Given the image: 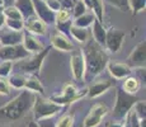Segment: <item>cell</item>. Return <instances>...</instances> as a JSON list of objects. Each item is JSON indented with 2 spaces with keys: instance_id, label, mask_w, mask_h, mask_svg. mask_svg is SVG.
Returning <instances> with one entry per match:
<instances>
[{
  "instance_id": "cell-1",
  "label": "cell",
  "mask_w": 146,
  "mask_h": 127,
  "mask_svg": "<svg viewBox=\"0 0 146 127\" xmlns=\"http://www.w3.org/2000/svg\"><path fill=\"white\" fill-rule=\"evenodd\" d=\"M85 61V76L95 78L107 67L109 57L106 52V49L98 45L93 38L88 39L84 43V49L81 50Z\"/></svg>"
},
{
  "instance_id": "cell-2",
  "label": "cell",
  "mask_w": 146,
  "mask_h": 127,
  "mask_svg": "<svg viewBox=\"0 0 146 127\" xmlns=\"http://www.w3.org/2000/svg\"><path fill=\"white\" fill-rule=\"evenodd\" d=\"M35 97V93L24 89L19 95H17L14 99L0 108V120L17 121L26 116L27 112L32 109Z\"/></svg>"
},
{
  "instance_id": "cell-3",
  "label": "cell",
  "mask_w": 146,
  "mask_h": 127,
  "mask_svg": "<svg viewBox=\"0 0 146 127\" xmlns=\"http://www.w3.org/2000/svg\"><path fill=\"white\" fill-rule=\"evenodd\" d=\"M48 52H50V47H46L40 52L33 53V55H29L26 59L15 61V64H13V71L26 75H31V74L37 75L38 71L41 70L42 63L44 61Z\"/></svg>"
},
{
  "instance_id": "cell-4",
  "label": "cell",
  "mask_w": 146,
  "mask_h": 127,
  "mask_svg": "<svg viewBox=\"0 0 146 127\" xmlns=\"http://www.w3.org/2000/svg\"><path fill=\"white\" fill-rule=\"evenodd\" d=\"M139 100V98L133 94H128L122 88L116 89V103H114V108L112 112L114 121H123L126 118L127 113L131 111L133 104Z\"/></svg>"
},
{
  "instance_id": "cell-5",
  "label": "cell",
  "mask_w": 146,
  "mask_h": 127,
  "mask_svg": "<svg viewBox=\"0 0 146 127\" xmlns=\"http://www.w3.org/2000/svg\"><path fill=\"white\" fill-rule=\"evenodd\" d=\"M33 117L35 121H40L42 118H50L53 117L62 111V107L53 103L51 99H44L42 97H35V103H33Z\"/></svg>"
},
{
  "instance_id": "cell-6",
  "label": "cell",
  "mask_w": 146,
  "mask_h": 127,
  "mask_svg": "<svg viewBox=\"0 0 146 127\" xmlns=\"http://www.w3.org/2000/svg\"><path fill=\"white\" fill-rule=\"evenodd\" d=\"M84 95H86V89L85 90H78L72 84H66V85L64 86L62 93L58 95H53V97H51V100L53 103L64 107V106H67V104L74 103L75 100L80 99V98L84 97Z\"/></svg>"
},
{
  "instance_id": "cell-7",
  "label": "cell",
  "mask_w": 146,
  "mask_h": 127,
  "mask_svg": "<svg viewBox=\"0 0 146 127\" xmlns=\"http://www.w3.org/2000/svg\"><path fill=\"white\" fill-rule=\"evenodd\" d=\"M29 53L23 47V45H14V46H0V60L1 61H18L28 57Z\"/></svg>"
},
{
  "instance_id": "cell-8",
  "label": "cell",
  "mask_w": 146,
  "mask_h": 127,
  "mask_svg": "<svg viewBox=\"0 0 146 127\" xmlns=\"http://www.w3.org/2000/svg\"><path fill=\"white\" fill-rule=\"evenodd\" d=\"M126 33L121 29L117 28H111L107 31L106 33V43H104V49L107 51H109L111 53H117L121 50L123 41H125Z\"/></svg>"
},
{
  "instance_id": "cell-9",
  "label": "cell",
  "mask_w": 146,
  "mask_h": 127,
  "mask_svg": "<svg viewBox=\"0 0 146 127\" xmlns=\"http://www.w3.org/2000/svg\"><path fill=\"white\" fill-rule=\"evenodd\" d=\"M71 57H70V67H71V74L76 81H81L85 79V61L81 50L71 51Z\"/></svg>"
},
{
  "instance_id": "cell-10",
  "label": "cell",
  "mask_w": 146,
  "mask_h": 127,
  "mask_svg": "<svg viewBox=\"0 0 146 127\" xmlns=\"http://www.w3.org/2000/svg\"><path fill=\"white\" fill-rule=\"evenodd\" d=\"M108 113V108L104 106V104H100V103H97L94 104L93 107L90 108L88 116L85 117L83 122V126L84 127H97L100 125L102 120L107 116Z\"/></svg>"
},
{
  "instance_id": "cell-11",
  "label": "cell",
  "mask_w": 146,
  "mask_h": 127,
  "mask_svg": "<svg viewBox=\"0 0 146 127\" xmlns=\"http://www.w3.org/2000/svg\"><path fill=\"white\" fill-rule=\"evenodd\" d=\"M145 60H146V42L142 41L131 51V53L128 55L127 60H126V64H127L131 69H135V67H144Z\"/></svg>"
},
{
  "instance_id": "cell-12",
  "label": "cell",
  "mask_w": 146,
  "mask_h": 127,
  "mask_svg": "<svg viewBox=\"0 0 146 127\" xmlns=\"http://www.w3.org/2000/svg\"><path fill=\"white\" fill-rule=\"evenodd\" d=\"M35 8V15H37L46 25L55 23V13L50 10L43 0H32Z\"/></svg>"
},
{
  "instance_id": "cell-13",
  "label": "cell",
  "mask_w": 146,
  "mask_h": 127,
  "mask_svg": "<svg viewBox=\"0 0 146 127\" xmlns=\"http://www.w3.org/2000/svg\"><path fill=\"white\" fill-rule=\"evenodd\" d=\"M24 29L33 36H44L47 32V25L37 15H31L24 19Z\"/></svg>"
},
{
  "instance_id": "cell-14",
  "label": "cell",
  "mask_w": 146,
  "mask_h": 127,
  "mask_svg": "<svg viewBox=\"0 0 146 127\" xmlns=\"http://www.w3.org/2000/svg\"><path fill=\"white\" fill-rule=\"evenodd\" d=\"M0 46H14L21 45L23 41V31H12L0 28Z\"/></svg>"
},
{
  "instance_id": "cell-15",
  "label": "cell",
  "mask_w": 146,
  "mask_h": 127,
  "mask_svg": "<svg viewBox=\"0 0 146 127\" xmlns=\"http://www.w3.org/2000/svg\"><path fill=\"white\" fill-rule=\"evenodd\" d=\"M106 69H108L111 76L117 80H122L132 72V69L126 63H117V61H108Z\"/></svg>"
},
{
  "instance_id": "cell-16",
  "label": "cell",
  "mask_w": 146,
  "mask_h": 127,
  "mask_svg": "<svg viewBox=\"0 0 146 127\" xmlns=\"http://www.w3.org/2000/svg\"><path fill=\"white\" fill-rule=\"evenodd\" d=\"M51 45L53 49L61 51V52H71L75 49L74 43L70 41V38L60 32L51 36Z\"/></svg>"
},
{
  "instance_id": "cell-17",
  "label": "cell",
  "mask_w": 146,
  "mask_h": 127,
  "mask_svg": "<svg viewBox=\"0 0 146 127\" xmlns=\"http://www.w3.org/2000/svg\"><path fill=\"white\" fill-rule=\"evenodd\" d=\"M22 45H23V47L29 53H37L44 49L43 45L33 35L28 33L27 31H23V41H22Z\"/></svg>"
},
{
  "instance_id": "cell-18",
  "label": "cell",
  "mask_w": 146,
  "mask_h": 127,
  "mask_svg": "<svg viewBox=\"0 0 146 127\" xmlns=\"http://www.w3.org/2000/svg\"><path fill=\"white\" fill-rule=\"evenodd\" d=\"M112 81L111 80H99L97 83H93L88 89H86V95L89 98H97L106 93L108 89L112 88Z\"/></svg>"
},
{
  "instance_id": "cell-19",
  "label": "cell",
  "mask_w": 146,
  "mask_h": 127,
  "mask_svg": "<svg viewBox=\"0 0 146 127\" xmlns=\"http://www.w3.org/2000/svg\"><path fill=\"white\" fill-rule=\"evenodd\" d=\"M90 27H92V38H93L98 45H100L102 47H104L107 29L104 28L103 23L99 22L98 19H94Z\"/></svg>"
},
{
  "instance_id": "cell-20",
  "label": "cell",
  "mask_w": 146,
  "mask_h": 127,
  "mask_svg": "<svg viewBox=\"0 0 146 127\" xmlns=\"http://www.w3.org/2000/svg\"><path fill=\"white\" fill-rule=\"evenodd\" d=\"M85 4L86 9H90L92 13L94 14L95 19L103 23V18H104V4L103 0H83Z\"/></svg>"
},
{
  "instance_id": "cell-21",
  "label": "cell",
  "mask_w": 146,
  "mask_h": 127,
  "mask_svg": "<svg viewBox=\"0 0 146 127\" xmlns=\"http://www.w3.org/2000/svg\"><path fill=\"white\" fill-rule=\"evenodd\" d=\"M141 88V81L133 75H128L123 79V84H122V90H125L128 94H133L136 95V93L139 92V89Z\"/></svg>"
},
{
  "instance_id": "cell-22",
  "label": "cell",
  "mask_w": 146,
  "mask_h": 127,
  "mask_svg": "<svg viewBox=\"0 0 146 127\" xmlns=\"http://www.w3.org/2000/svg\"><path fill=\"white\" fill-rule=\"evenodd\" d=\"M24 89L29 90V92H32V93H37V94H43V92H44V88H43V85H42L41 80L38 79V76L35 74L27 75Z\"/></svg>"
},
{
  "instance_id": "cell-23",
  "label": "cell",
  "mask_w": 146,
  "mask_h": 127,
  "mask_svg": "<svg viewBox=\"0 0 146 127\" xmlns=\"http://www.w3.org/2000/svg\"><path fill=\"white\" fill-rule=\"evenodd\" d=\"M13 5L21 12L23 19H26L31 15H35V8H33L32 0H15Z\"/></svg>"
},
{
  "instance_id": "cell-24",
  "label": "cell",
  "mask_w": 146,
  "mask_h": 127,
  "mask_svg": "<svg viewBox=\"0 0 146 127\" xmlns=\"http://www.w3.org/2000/svg\"><path fill=\"white\" fill-rule=\"evenodd\" d=\"M70 36L78 41L79 43H85L86 41L90 37V33H89L88 28H80V27H76V25L72 24L70 27Z\"/></svg>"
},
{
  "instance_id": "cell-25",
  "label": "cell",
  "mask_w": 146,
  "mask_h": 127,
  "mask_svg": "<svg viewBox=\"0 0 146 127\" xmlns=\"http://www.w3.org/2000/svg\"><path fill=\"white\" fill-rule=\"evenodd\" d=\"M27 80V75L26 74H21V72H14V74L9 75L8 83L9 85L14 89H24V84Z\"/></svg>"
},
{
  "instance_id": "cell-26",
  "label": "cell",
  "mask_w": 146,
  "mask_h": 127,
  "mask_svg": "<svg viewBox=\"0 0 146 127\" xmlns=\"http://www.w3.org/2000/svg\"><path fill=\"white\" fill-rule=\"evenodd\" d=\"M95 19L94 14L93 13H84L83 15L78 17L72 21V24L76 25V27H80V28H89L93 23V21Z\"/></svg>"
},
{
  "instance_id": "cell-27",
  "label": "cell",
  "mask_w": 146,
  "mask_h": 127,
  "mask_svg": "<svg viewBox=\"0 0 146 127\" xmlns=\"http://www.w3.org/2000/svg\"><path fill=\"white\" fill-rule=\"evenodd\" d=\"M4 15L7 19H18V21H24L21 12L17 9L14 5H7L4 7Z\"/></svg>"
},
{
  "instance_id": "cell-28",
  "label": "cell",
  "mask_w": 146,
  "mask_h": 127,
  "mask_svg": "<svg viewBox=\"0 0 146 127\" xmlns=\"http://www.w3.org/2000/svg\"><path fill=\"white\" fill-rule=\"evenodd\" d=\"M133 112L136 113V116L140 118V120H145L146 118V104H145V100H137L136 103L133 104L132 107Z\"/></svg>"
},
{
  "instance_id": "cell-29",
  "label": "cell",
  "mask_w": 146,
  "mask_h": 127,
  "mask_svg": "<svg viewBox=\"0 0 146 127\" xmlns=\"http://www.w3.org/2000/svg\"><path fill=\"white\" fill-rule=\"evenodd\" d=\"M4 25L8 29L12 31H23L24 29V21H18V19H7L5 18Z\"/></svg>"
},
{
  "instance_id": "cell-30",
  "label": "cell",
  "mask_w": 146,
  "mask_h": 127,
  "mask_svg": "<svg viewBox=\"0 0 146 127\" xmlns=\"http://www.w3.org/2000/svg\"><path fill=\"white\" fill-rule=\"evenodd\" d=\"M86 10L88 9H86L85 4L83 3V0H78L71 9V17L75 19V18H78V17L83 15L84 13H86Z\"/></svg>"
},
{
  "instance_id": "cell-31",
  "label": "cell",
  "mask_w": 146,
  "mask_h": 127,
  "mask_svg": "<svg viewBox=\"0 0 146 127\" xmlns=\"http://www.w3.org/2000/svg\"><path fill=\"white\" fill-rule=\"evenodd\" d=\"M13 71V63L12 61H1L0 63V78H9Z\"/></svg>"
},
{
  "instance_id": "cell-32",
  "label": "cell",
  "mask_w": 146,
  "mask_h": 127,
  "mask_svg": "<svg viewBox=\"0 0 146 127\" xmlns=\"http://www.w3.org/2000/svg\"><path fill=\"white\" fill-rule=\"evenodd\" d=\"M53 24L56 25V29H57L60 33L67 36V37L70 36V27L72 25L71 19H70V21H65V22H55Z\"/></svg>"
},
{
  "instance_id": "cell-33",
  "label": "cell",
  "mask_w": 146,
  "mask_h": 127,
  "mask_svg": "<svg viewBox=\"0 0 146 127\" xmlns=\"http://www.w3.org/2000/svg\"><path fill=\"white\" fill-rule=\"evenodd\" d=\"M109 5L117 8L121 12H127L130 10V4H128V0H106Z\"/></svg>"
},
{
  "instance_id": "cell-34",
  "label": "cell",
  "mask_w": 146,
  "mask_h": 127,
  "mask_svg": "<svg viewBox=\"0 0 146 127\" xmlns=\"http://www.w3.org/2000/svg\"><path fill=\"white\" fill-rule=\"evenodd\" d=\"M128 4H130V9H132L133 14H139L140 12L145 10L146 0H128Z\"/></svg>"
},
{
  "instance_id": "cell-35",
  "label": "cell",
  "mask_w": 146,
  "mask_h": 127,
  "mask_svg": "<svg viewBox=\"0 0 146 127\" xmlns=\"http://www.w3.org/2000/svg\"><path fill=\"white\" fill-rule=\"evenodd\" d=\"M71 19V12L61 8L57 13H55V22H65Z\"/></svg>"
},
{
  "instance_id": "cell-36",
  "label": "cell",
  "mask_w": 146,
  "mask_h": 127,
  "mask_svg": "<svg viewBox=\"0 0 146 127\" xmlns=\"http://www.w3.org/2000/svg\"><path fill=\"white\" fill-rule=\"evenodd\" d=\"M12 92V86L9 85L7 79L0 78V95H9Z\"/></svg>"
},
{
  "instance_id": "cell-37",
  "label": "cell",
  "mask_w": 146,
  "mask_h": 127,
  "mask_svg": "<svg viewBox=\"0 0 146 127\" xmlns=\"http://www.w3.org/2000/svg\"><path fill=\"white\" fill-rule=\"evenodd\" d=\"M74 125V117L70 114L64 116L57 123V127H72Z\"/></svg>"
},
{
  "instance_id": "cell-38",
  "label": "cell",
  "mask_w": 146,
  "mask_h": 127,
  "mask_svg": "<svg viewBox=\"0 0 146 127\" xmlns=\"http://www.w3.org/2000/svg\"><path fill=\"white\" fill-rule=\"evenodd\" d=\"M44 3L50 8V10H52L53 13H57L61 9V4L58 0H44Z\"/></svg>"
},
{
  "instance_id": "cell-39",
  "label": "cell",
  "mask_w": 146,
  "mask_h": 127,
  "mask_svg": "<svg viewBox=\"0 0 146 127\" xmlns=\"http://www.w3.org/2000/svg\"><path fill=\"white\" fill-rule=\"evenodd\" d=\"M40 127H57V123L52 120V117L50 118H42V120L37 121Z\"/></svg>"
},
{
  "instance_id": "cell-40",
  "label": "cell",
  "mask_w": 146,
  "mask_h": 127,
  "mask_svg": "<svg viewBox=\"0 0 146 127\" xmlns=\"http://www.w3.org/2000/svg\"><path fill=\"white\" fill-rule=\"evenodd\" d=\"M61 4V8H64V9H67L71 12L72 7L75 5V3L78 1V0H58Z\"/></svg>"
},
{
  "instance_id": "cell-41",
  "label": "cell",
  "mask_w": 146,
  "mask_h": 127,
  "mask_svg": "<svg viewBox=\"0 0 146 127\" xmlns=\"http://www.w3.org/2000/svg\"><path fill=\"white\" fill-rule=\"evenodd\" d=\"M135 72H136V78L140 81L145 83V66L144 67H135Z\"/></svg>"
},
{
  "instance_id": "cell-42",
  "label": "cell",
  "mask_w": 146,
  "mask_h": 127,
  "mask_svg": "<svg viewBox=\"0 0 146 127\" xmlns=\"http://www.w3.org/2000/svg\"><path fill=\"white\" fill-rule=\"evenodd\" d=\"M5 23V15H4V7H0V28L4 27Z\"/></svg>"
},
{
  "instance_id": "cell-43",
  "label": "cell",
  "mask_w": 146,
  "mask_h": 127,
  "mask_svg": "<svg viewBox=\"0 0 146 127\" xmlns=\"http://www.w3.org/2000/svg\"><path fill=\"white\" fill-rule=\"evenodd\" d=\"M107 127H123L122 121H114V122H109L107 123Z\"/></svg>"
},
{
  "instance_id": "cell-44",
  "label": "cell",
  "mask_w": 146,
  "mask_h": 127,
  "mask_svg": "<svg viewBox=\"0 0 146 127\" xmlns=\"http://www.w3.org/2000/svg\"><path fill=\"white\" fill-rule=\"evenodd\" d=\"M27 127H40V125H38L37 121L33 120V121H31V122L28 123V126H27Z\"/></svg>"
},
{
  "instance_id": "cell-45",
  "label": "cell",
  "mask_w": 146,
  "mask_h": 127,
  "mask_svg": "<svg viewBox=\"0 0 146 127\" xmlns=\"http://www.w3.org/2000/svg\"><path fill=\"white\" fill-rule=\"evenodd\" d=\"M14 1H15V0H3V3H4V7H7V5H13Z\"/></svg>"
},
{
  "instance_id": "cell-46",
  "label": "cell",
  "mask_w": 146,
  "mask_h": 127,
  "mask_svg": "<svg viewBox=\"0 0 146 127\" xmlns=\"http://www.w3.org/2000/svg\"><path fill=\"white\" fill-rule=\"evenodd\" d=\"M0 7H4V3H3V0H0Z\"/></svg>"
},
{
  "instance_id": "cell-47",
  "label": "cell",
  "mask_w": 146,
  "mask_h": 127,
  "mask_svg": "<svg viewBox=\"0 0 146 127\" xmlns=\"http://www.w3.org/2000/svg\"><path fill=\"white\" fill-rule=\"evenodd\" d=\"M43 1H44V0H43Z\"/></svg>"
}]
</instances>
